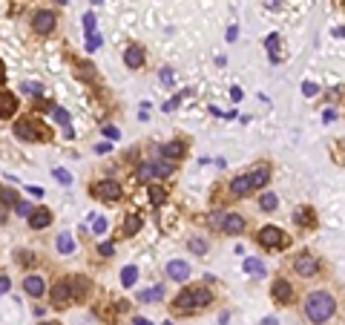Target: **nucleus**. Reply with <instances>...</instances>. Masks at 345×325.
<instances>
[{"label": "nucleus", "mask_w": 345, "mask_h": 325, "mask_svg": "<svg viewBox=\"0 0 345 325\" xmlns=\"http://www.w3.org/2000/svg\"><path fill=\"white\" fill-rule=\"evenodd\" d=\"M58 12L55 9H34L32 18H29V26H32V32L38 38H49L52 32L58 29Z\"/></svg>", "instance_id": "7"}, {"label": "nucleus", "mask_w": 345, "mask_h": 325, "mask_svg": "<svg viewBox=\"0 0 345 325\" xmlns=\"http://www.w3.org/2000/svg\"><path fill=\"white\" fill-rule=\"evenodd\" d=\"M164 300V285H156V288H147L138 294V302H144V305H150V302H161Z\"/></svg>", "instance_id": "28"}, {"label": "nucleus", "mask_w": 345, "mask_h": 325, "mask_svg": "<svg viewBox=\"0 0 345 325\" xmlns=\"http://www.w3.org/2000/svg\"><path fill=\"white\" fill-rule=\"evenodd\" d=\"M290 270H294L299 279H314V276H320L322 259L314 254L310 248H302V250H296L294 259H290Z\"/></svg>", "instance_id": "4"}, {"label": "nucleus", "mask_w": 345, "mask_h": 325, "mask_svg": "<svg viewBox=\"0 0 345 325\" xmlns=\"http://www.w3.org/2000/svg\"><path fill=\"white\" fill-rule=\"evenodd\" d=\"M75 75H78L80 81H86V84H95V81H98L95 64H90V60H78V64H75Z\"/></svg>", "instance_id": "24"}, {"label": "nucleus", "mask_w": 345, "mask_h": 325, "mask_svg": "<svg viewBox=\"0 0 345 325\" xmlns=\"http://www.w3.org/2000/svg\"><path fill=\"white\" fill-rule=\"evenodd\" d=\"M218 230L224 233V236H244V230H248V219H244L242 213H236V210H230V213L222 216V228H218Z\"/></svg>", "instance_id": "11"}, {"label": "nucleus", "mask_w": 345, "mask_h": 325, "mask_svg": "<svg viewBox=\"0 0 345 325\" xmlns=\"http://www.w3.org/2000/svg\"><path fill=\"white\" fill-rule=\"evenodd\" d=\"M228 193H230V198H248V196H253L250 176H248V173L233 176V178L228 182Z\"/></svg>", "instance_id": "14"}, {"label": "nucleus", "mask_w": 345, "mask_h": 325, "mask_svg": "<svg viewBox=\"0 0 345 325\" xmlns=\"http://www.w3.org/2000/svg\"><path fill=\"white\" fill-rule=\"evenodd\" d=\"M230 98H233V101H239V98H242V90H239V86H233V90H230Z\"/></svg>", "instance_id": "47"}, {"label": "nucleus", "mask_w": 345, "mask_h": 325, "mask_svg": "<svg viewBox=\"0 0 345 325\" xmlns=\"http://www.w3.org/2000/svg\"><path fill=\"white\" fill-rule=\"evenodd\" d=\"M14 259H18V262H20L23 268H26V265H32V262H38V256H34L32 250H26V248H20V250H14Z\"/></svg>", "instance_id": "32"}, {"label": "nucleus", "mask_w": 345, "mask_h": 325, "mask_svg": "<svg viewBox=\"0 0 345 325\" xmlns=\"http://www.w3.org/2000/svg\"><path fill=\"white\" fill-rule=\"evenodd\" d=\"M95 24H98V20H95V14H92V12L84 14V32H86V35H92V32H95Z\"/></svg>", "instance_id": "39"}, {"label": "nucleus", "mask_w": 345, "mask_h": 325, "mask_svg": "<svg viewBox=\"0 0 345 325\" xmlns=\"http://www.w3.org/2000/svg\"><path fill=\"white\" fill-rule=\"evenodd\" d=\"M138 178H141V182H150V178H152V167H150V162H144L141 167H138Z\"/></svg>", "instance_id": "41"}, {"label": "nucleus", "mask_w": 345, "mask_h": 325, "mask_svg": "<svg viewBox=\"0 0 345 325\" xmlns=\"http://www.w3.org/2000/svg\"><path fill=\"white\" fill-rule=\"evenodd\" d=\"M23 294H26V296H32V300H40V296L46 294V276H44V274L29 270V274L23 276Z\"/></svg>", "instance_id": "13"}, {"label": "nucleus", "mask_w": 345, "mask_h": 325, "mask_svg": "<svg viewBox=\"0 0 345 325\" xmlns=\"http://www.w3.org/2000/svg\"><path fill=\"white\" fill-rule=\"evenodd\" d=\"M18 95L12 92V90H3L0 86V121H12V118L18 116Z\"/></svg>", "instance_id": "18"}, {"label": "nucleus", "mask_w": 345, "mask_h": 325, "mask_svg": "<svg viewBox=\"0 0 345 325\" xmlns=\"http://www.w3.org/2000/svg\"><path fill=\"white\" fill-rule=\"evenodd\" d=\"M55 248H58V254L60 256H72L75 254V239H72L66 230H60L58 233V239H55Z\"/></svg>", "instance_id": "25"}, {"label": "nucleus", "mask_w": 345, "mask_h": 325, "mask_svg": "<svg viewBox=\"0 0 345 325\" xmlns=\"http://www.w3.org/2000/svg\"><path fill=\"white\" fill-rule=\"evenodd\" d=\"M52 176H55L58 182H60V184H72V173H69V170H64V167H55V170H52Z\"/></svg>", "instance_id": "35"}, {"label": "nucleus", "mask_w": 345, "mask_h": 325, "mask_svg": "<svg viewBox=\"0 0 345 325\" xmlns=\"http://www.w3.org/2000/svg\"><path fill=\"white\" fill-rule=\"evenodd\" d=\"M14 213H18V216H23V219H26V216L32 213V204H29V202H18V204H14Z\"/></svg>", "instance_id": "42"}, {"label": "nucleus", "mask_w": 345, "mask_h": 325, "mask_svg": "<svg viewBox=\"0 0 345 325\" xmlns=\"http://www.w3.org/2000/svg\"><path fill=\"white\" fill-rule=\"evenodd\" d=\"M14 136L20 141H26V144H49V141L55 138V132H52V127L46 124L40 116H20V118H14Z\"/></svg>", "instance_id": "3"}, {"label": "nucleus", "mask_w": 345, "mask_h": 325, "mask_svg": "<svg viewBox=\"0 0 345 325\" xmlns=\"http://www.w3.org/2000/svg\"><path fill=\"white\" fill-rule=\"evenodd\" d=\"M95 254H98V259H112L115 256V244L112 242H101L98 248H95Z\"/></svg>", "instance_id": "33"}, {"label": "nucleus", "mask_w": 345, "mask_h": 325, "mask_svg": "<svg viewBox=\"0 0 345 325\" xmlns=\"http://www.w3.org/2000/svg\"><path fill=\"white\" fill-rule=\"evenodd\" d=\"M9 290H12V276L9 274H0V296L9 294Z\"/></svg>", "instance_id": "43"}, {"label": "nucleus", "mask_w": 345, "mask_h": 325, "mask_svg": "<svg viewBox=\"0 0 345 325\" xmlns=\"http://www.w3.org/2000/svg\"><path fill=\"white\" fill-rule=\"evenodd\" d=\"M104 44V35H98V32H92V35H86V52H95V49Z\"/></svg>", "instance_id": "36"}, {"label": "nucleus", "mask_w": 345, "mask_h": 325, "mask_svg": "<svg viewBox=\"0 0 345 325\" xmlns=\"http://www.w3.org/2000/svg\"><path fill=\"white\" fill-rule=\"evenodd\" d=\"M336 314V294L331 288H316L308 290L302 300V316L308 325H325Z\"/></svg>", "instance_id": "1"}, {"label": "nucleus", "mask_w": 345, "mask_h": 325, "mask_svg": "<svg viewBox=\"0 0 345 325\" xmlns=\"http://www.w3.org/2000/svg\"><path fill=\"white\" fill-rule=\"evenodd\" d=\"M26 222H29V228H32V230H46V228L55 222V213L40 204V208H32V213L26 216Z\"/></svg>", "instance_id": "16"}, {"label": "nucleus", "mask_w": 345, "mask_h": 325, "mask_svg": "<svg viewBox=\"0 0 345 325\" xmlns=\"http://www.w3.org/2000/svg\"><path fill=\"white\" fill-rule=\"evenodd\" d=\"M141 228H144V219H141L138 213H126L124 219H121V236H124V239H132Z\"/></svg>", "instance_id": "21"}, {"label": "nucleus", "mask_w": 345, "mask_h": 325, "mask_svg": "<svg viewBox=\"0 0 345 325\" xmlns=\"http://www.w3.org/2000/svg\"><path fill=\"white\" fill-rule=\"evenodd\" d=\"M158 152H161V158H170V162L178 164L184 156H187V144H184L182 138H172V141H167V144H161Z\"/></svg>", "instance_id": "20"}, {"label": "nucleus", "mask_w": 345, "mask_h": 325, "mask_svg": "<svg viewBox=\"0 0 345 325\" xmlns=\"http://www.w3.org/2000/svg\"><path fill=\"white\" fill-rule=\"evenodd\" d=\"M90 193L98 202H121L124 198V184L118 178H98V182L90 184Z\"/></svg>", "instance_id": "6"}, {"label": "nucleus", "mask_w": 345, "mask_h": 325, "mask_svg": "<svg viewBox=\"0 0 345 325\" xmlns=\"http://www.w3.org/2000/svg\"><path fill=\"white\" fill-rule=\"evenodd\" d=\"M69 282H72V296L75 302H86L92 294V282L86 274H69Z\"/></svg>", "instance_id": "17"}, {"label": "nucleus", "mask_w": 345, "mask_h": 325, "mask_svg": "<svg viewBox=\"0 0 345 325\" xmlns=\"http://www.w3.org/2000/svg\"><path fill=\"white\" fill-rule=\"evenodd\" d=\"M147 198H150V208H164L170 202V193L164 184H147Z\"/></svg>", "instance_id": "22"}, {"label": "nucleus", "mask_w": 345, "mask_h": 325, "mask_svg": "<svg viewBox=\"0 0 345 325\" xmlns=\"http://www.w3.org/2000/svg\"><path fill=\"white\" fill-rule=\"evenodd\" d=\"M150 167H152V178H170L178 170V164L170 158H156V162H150Z\"/></svg>", "instance_id": "23"}, {"label": "nucleus", "mask_w": 345, "mask_h": 325, "mask_svg": "<svg viewBox=\"0 0 345 325\" xmlns=\"http://www.w3.org/2000/svg\"><path fill=\"white\" fill-rule=\"evenodd\" d=\"M276 208H279V196H276L274 190H262L259 193V210L262 213H274Z\"/></svg>", "instance_id": "26"}, {"label": "nucleus", "mask_w": 345, "mask_h": 325, "mask_svg": "<svg viewBox=\"0 0 345 325\" xmlns=\"http://www.w3.org/2000/svg\"><path fill=\"white\" fill-rule=\"evenodd\" d=\"M49 305H52V308H58V311H64V308H69V305H75L69 274H66V276H60V279H55V285L49 288Z\"/></svg>", "instance_id": "8"}, {"label": "nucleus", "mask_w": 345, "mask_h": 325, "mask_svg": "<svg viewBox=\"0 0 345 325\" xmlns=\"http://www.w3.org/2000/svg\"><path fill=\"white\" fill-rule=\"evenodd\" d=\"M302 92L308 95V98H314V95L320 92V86H316V84H310V81H305V84H302Z\"/></svg>", "instance_id": "44"}, {"label": "nucleus", "mask_w": 345, "mask_h": 325, "mask_svg": "<svg viewBox=\"0 0 345 325\" xmlns=\"http://www.w3.org/2000/svg\"><path fill=\"white\" fill-rule=\"evenodd\" d=\"M164 274H167V279H172V282H187V279L193 276V270H190V265H187L184 259H170L167 268H164Z\"/></svg>", "instance_id": "19"}, {"label": "nucleus", "mask_w": 345, "mask_h": 325, "mask_svg": "<svg viewBox=\"0 0 345 325\" xmlns=\"http://www.w3.org/2000/svg\"><path fill=\"white\" fill-rule=\"evenodd\" d=\"M124 64H126V70H144V64H147V49L141 46V44H130V46L124 49Z\"/></svg>", "instance_id": "15"}, {"label": "nucleus", "mask_w": 345, "mask_h": 325, "mask_svg": "<svg viewBox=\"0 0 345 325\" xmlns=\"http://www.w3.org/2000/svg\"><path fill=\"white\" fill-rule=\"evenodd\" d=\"M106 230H110V222L104 219V216H101V219H95V228H92V233H95V236H104Z\"/></svg>", "instance_id": "40"}, {"label": "nucleus", "mask_w": 345, "mask_h": 325, "mask_svg": "<svg viewBox=\"0 0 345 325\" xmlns=\"http://www.w3.org/2000/svg\"><path fill=\"white\" fill-rule=\"evenodd\" d=\"M132 325H152L147 316H132Z\"/></svg>", "instance_id": "46"}, {"label": "nucleus", "mask_w": 345, "mask_h": 325, "mask_svg": "<svg viewBox=\"0 0 345 325\" xmlns=\"http://www.w3.org/2000/svg\"><path fill=\"white\" fill-rule=\"evenodd\" d=\"M6 75H9V72H6V64H3V60H0V86H3V84H6Z\"/></svg>", "instance_id": "45"}, {"label": "nucleus", "mask_w": 345, "mask_h": 325, "mask_svg": "<svg viewBox=\"0 0 345 325\" xmlns=\"http://www.w3.org/2000/svg\"><path fill=\"white\" fill-rule=\"evenodd\" d=\"M290 219H294V224H296L299 230H314V228L320 224V219H316V210L310 208V204H296V208H294V213H290Z\"/></svg>", "instance_id": "10"}, {"label": "nucleus", "mask_w": 345, "mask_h": 325, "mask_svg": "<svg viewBox=\"0 0 345 325\" xmlns=\"http://www.w3.org/2000/svg\"><path fill=\"white\" fill-rule=\"evenodd\" d=\"M270 300H274L276 308H288V305L296 302V290H294V285L285 276H276L270 282Z\"/></svg>", "instance_id": "9"}, {"label": "nucleus", "mask_w": 345, "mask_h": 325, "mask_svg": "<svg viewBox=\"0 0 345 325\" xmlns=\"http://www.w3.org/2000/svg\"><path fill=\"white\" fill-rule=\"evenodd\" d=\"M101 3H104V0H92V6H101Z\"/></svg>", "instance_id": "51"}, {"label": "nucleus", "mask_w": 345, "mask_h": 325, "mask_svg": "<svg viewBox=\"0 0 345 325\" xmlns=\"http://www.w3.org/2000/svg\"><path fill=\"white\" fill-rule=\"evenodd\" d=\"M40 325H60V322H55V320H46V322H40Z\"/></svg>", "instance_id": "49"}, {"label": "nucleus", "mask_w": 345, "mask_h": 325, "mask_svg": "<svg viewBox=\"0 0 345 325\" xmlns=\"http://www.w3.org/2000/svg\"><path fill=\"white\" fill-rule=\"evenodd\" d=\"M187 250L196 256H207V250H210V242H207L204 236H190L187 239Z\"/></svg>", "instance_id": "27"}, {"label": "nucleus", "mask_w": 345, "mask_h": 325, "mask_svg": "<svg viewBox=\"0 0 345 325\" xmlns=\"http://www.w3.org/2000/svg\"><path fill=\"white\" fill-rule=\"evenodd\" d=\"M164 325H176V322H172V320H170V322H164Z\"/></svg>", "instance_id": "52"}, {"label": "nucleus", "mask_w": 345, "mask_h": 325, "mask_svg": "<svg viewBox=\"0 0 345 325\" xmlns=\"http://www.w3.org/2000/svg\"><path fill=\"white\" fill-rule=\"evenodd\" d=\"M158 78H161V84H164V86H170V84L176 81V72H172L170 66H161V72H158Z\"/></svg>", "instance_id": "38"}, {"label": "nucleus", "mask_w": 345, "mask_h": 325, "mask_svg": "<svg viewBox=\"0 0 345 325\" xmlns=\"http://www.w3.org/2000/svg\"><path fill=\"white\" fill-rule=\"evenodd\" d=\"M276 44H279V35H268L264 46H268V52H270V60H279V55H276Z\"/></svg>", "instance_id": "37"}, {"label": "nucleus", "mask_w": 345, "mask_h": 325, "mask_svg": "<svg viewBox=\"0 0 345 325\" xmlns=\"http://www.w3.org/2000/svg\"><path fill=\"white\" fill-rule=\"evenodd\" d=\"M270 162H259L256 167H250L248 170V176H250V184H253V193H262V190H268V184H270Z\"/></svg>", "instance_id": "12"}, {"label": "nucleus", "mask_w": 345, "mask_h": 325, "mask_svg": "<svg viewBox=\"0 0 345 325\" xmlns=\"http://www.w3.org/2000/svg\"><path fill=\"white\" fill-rule=\"evenodd\" d=\"M136 279H138V268L136 265L121 268V285H124V288H132V285H136Z\"/></svg>", "instance_id": "31"}, {"label": "nucleus", "mask_w": 345, "mask_h": 325, "mask_svg": "<svg viewBox=\"0 0 345 325\" xmlns=\"http://www.w3.org/2000/svg\"><path fill=\"white\" fill-rule=\"evenodd\" d=\"M104 132H106L110 138H118V130H115V127H104Z\"/></svg>", "instance_id": "48"}, {"label": "nucleus", "mask_w": 345, "mask_h": 325, "mask_svg": "<svg viewBox=\"0 0 345 325\" xmlns=\"http://www.w3.org/2000/svg\"><path fill=\"white\" fill-rule=\"evenodd\" d=\"M20 198H18V190L14 187H3L0 184V208H12V204H18Z\"/></svg>", "instance_id": "30"}, {"label": "nucleus", "mask_w": 345, "mask_h": 325, "mask_svg": "<svg viewBox=\"0 0 345 325\" xmlns=\"http://www.w3.org/2000/svg\"><path fill=\"white\" fill-rule=\"evenodd\" d=\"M213 300H216V294L207 288V285H187V288H182L172 296L170 311L176 314V316H193V314L207 311V308L213 305Z\"/></svg>", "instance_id": "2"}, {"label": "nucleus", "mask_w": 345, "mask_h": 325, "mask_svg": "<svg viewBox=\"0 0 345 325\" xmlns=\"http://www.w3.org/2000/svg\"><path fill=\"white\" fill-rule=\"evenodd\" d=\"M52 116H55V121L60 124V127H69V112L64 110V106H52Z\"/></svg>", "instance_id": "34"}, {"label": "nucleus", "mask_w": 345, "mask_h": 325, "mask_svg": "<svg viewBox=\"0 0 345 325\" xmlns=\"http://www.w3.org/2000/svg\"><path fill=\"white\" fill-rule=\"evenodd\" d=\"M256 244H259L262 250L276 254V250H285L288 244H290V236H288L279 224H262V228L256 230Z\"/></svg>", "instance_id": "5"}, {"label": "nucleus", "mask_w": 345, "mask_h": 325, "mask_svg": "<svg viewBox=\"0 0 345 325\" xmlns=\"http://www.w3.org/2000/svg\"><path fill=\"white\" fill-rule=\"evenodd\" d=\"M55 3H58V6H66L69 0H55Z\"/></svg>", "instance_id": "50"}, {"label": "nucleus", "mask_w": 345, "mask_h": 325, "mask_svg": "<svg viewBox=\"0 0 345 325\" xmlns=\"http://www.w3.org/2000/svg\"><path fill=\"white\" fill-rule=\"evenodd\" d=\"M242 268H244V274H250V276H264V262H262V259H256V256L244 259Z\"/></svg>", "instance_id": "29"}]
</instances>
